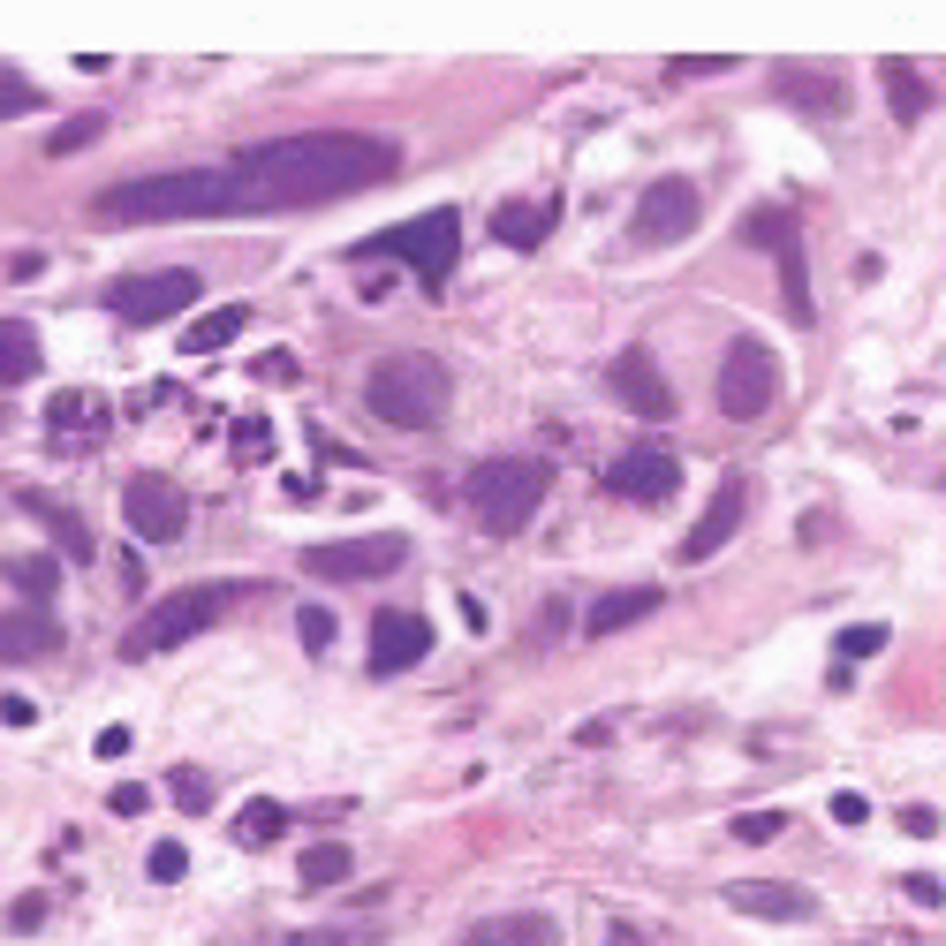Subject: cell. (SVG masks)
<instances>
[{
  "instance_id": "cell-1",
  "label": "cell",
  "mask_w": 946,
  "mask_h": 946,
  "mask_svg": "<svg viewBox=\"0 0 946 946\" xmlns=\"http://www.w3.org/2000/svg\"><path fill=\"white\" fill-rule=\"evenodd\" d=\"M235 167L258 182L265 213H296V205H326V197H356L401 174V144L364 130H303L281 144H251Z\"/></svg>"
},
{
  "instance_id": "cell-2",
  "label": "cell",
  "mask_w": 946,
  "mask_h": 946,
  "mask_svg": "<svg viewBox=\"0 0 946 946\" xmlns=\"http://www.w3.org/2000/svg\"><path fill=\"white\" fill-rule=\"evenodd\" d=\"M265 213L258 182L243 167H174V174H130L91 197L99 227H167V220H251Z\"/></svg>"
},
{
  "instance_id": "cell-3",
  "label": "cell",
  "mask_w": 946,
  "mask_h": 946,
  "mask_svg": "<svg viewBox=\"0 0 946 946\" xmlns=\"http://www.w3.org/2000/svg\"><path fill=\"white\" fill-rule=\"evenodd\" d=\"M447 401H455V379H447V364L425 356V348H394V356H379L364 372V409L394 431L447 425Z\"/></svg>"
},
{
  "instance_id": "cell-4",
  "label": "cell",
  "mask_w": 946,
  "mask_h": 946,
  "mask_svg": "<svg viewBox=\"0 0 946 946\" xmlns=\"http://www.w3.org/2000/svg\"><path fill=\"white\" fill-rule=\"evenodd\" d=\"M546 492H553V462L546 455H477L462 470V500H470V516L492 538H516L522 522L546 508Z\"/></svg>"
},
{
  "instance_id": "cell-5",
  "label": "cell",
  "mask_w": 946,
  "mask_h": 946,
  "mask_svg": "<svg viewBox=\"0 0 946 946\" xmlns=\"http://www.w3.org/2000/svg\"><path fill=\"white\" fill-rule=\"evenodd\" d=\"M227 606H235V591H227V583H182V591H167V599H152L144 613H136V629L122 637V659H160V651H182L190 637H205Z\"/></svg>"
},
{
  "instance_id": "cell-6",
  "label": "cell",
  "mask_w": 946,
  "mask_h": 946,
  "mask_svg": "<svg viewBox=\"0 0 946 946\" xmlns=\"http://www.w3.org/2000/svg\"><path fill=\"white\" fill-rule=\"evenodd\" d=\"M455 251H462V213H417L401 220V227H379V235H364L356 243V258H401L417 265V281H425L431 296L447 288V273H455Z\"/></svg>"
},
{
  "instance_id": "cell-7",
  "label": "cell",
  "mask_w": 946,
  "mask_h": 946,
  "mask_svg": "<svg viewBox=\"0 0 946 946\" xmlns=\"http://www.w3.org/2000/svg\"><path fill=\"white\" fill-rule=\"evenodd\" d=\"M712 394H720V417H734V425H757V417L780 401V356H773L765 342H750V334H742V342H728Z\"/></svg>"
},
{
  "instance_id": "cell-8",
  "label": "cell",
  "mask_w": 946,
  "mask_h": 946,
  "mask_svg": "<svg viewBox=\"0 0 946 946\" xmlns=\"http://www.w3.org/2000/svg\"><path fill=\"white\" fill-rule=\"evenodd\" d=\"M409 560V538L401 530H372V538H334V546H303V576L311 583H379Z\"/></svg>"
},
{
  "instance_id": "cell-9",
  "label": "cell",
  "mask_w": 946,
  "mask_h": 946,
  "mask_svg": "<svg viewBox=\"0 0 946 946\" xmlns=\"http://www.w3.org/2000/svg\"><path fill=\"white\" fill-rule=\"evenodd\" d=\"M742 235L757 243V251H773L780 265V296H787V318H803L811 326V251H803V220L787 213V205H757V213L742 220Z\"/></svg>"
},
{
  "instance_id": "cell-10",
  "label": "cell",
  "mask_w": 946,
  "mask_h": 946,
  "mask_svg": "<svg viewBox=\"0 0 946 946\" xmlns=\"http://www.w3.org/2000/svg\"><path fill=\"white\" fill-rule=\"evenodd\" d=\"M696 220H704L696 182H689V174H659L644 197H637L629 243H637V251H674V243H689V235H696Z\"/></svg>"
},
{
  "instance_id": "cell-11",
  "label": "cell",
  "mask_w": 946,
  "mask_h": 946,
  "mask_svg": "<svg viewBox=\"0 0 946 946\" xmlns=\"http://www.w3.org/2000/svg\"><path fill=\"white\" fill-rule=\"evenodd\" d=\"M197 303V273L190 265H160V273H122L114 288H106V311L122 318V326H160L174 311H190Z\"/></svg>"
},
{
  "instance_id": "cell-12",
  "label": "cell",
  "mask_w": 946,
  "mask_h": 946,
  "mask_svg": "<svg viewBox=\"0 0 946 946\" xmlns=\"http://www.w3.org/2000/svg\"><path fill=\"white\" fill-rule=\"evenodd\" d=\"M122 516H130V530L144 538V546H174L182 530H190V492L174 485V477H130L122 485Z\"/></svg>"
},
{
  "instance_id": "cell-13",
  "label": "cell",
  "mask_w": 946,
  "mask_h": 946,
  "mask_svg": "<svg viewBox=\"0 0 946 946\" xmlns=\"http://www.w3.org/2000/svg\"><path fill=\"white\" fill-rule=\"evenodd\" d=\"M606 394H613L629 417H644V425H667V417H674V387H667V372L651 364V348H621V356L606 364Z\"/></svg>"
},
{
  "instance_id": "cell-14",
  "label": "cell",
  "mask_w": 946,
  "mask_h": 946,
  "mask_svg": "<svg viewBox=\"0 0 946 946\" xmlns=\"http://www.w3.org/2000/svg\"><path fill=\"white\" fill-rule=\"evenodd\" d=\"M606 492H621V500H674L682 492L674 447H629V455H613L606 462Z\"/></svg>"
},
{
  "instance_id": "cell-15",
  "label": "cell",
  "mask_w": 946,
  "mask_h": 946,
  "mask_svg": "<svg viewBox=\"0 0 946 946\" xmlns=\"http://www.w3.org/2000/svg\"><path fill=\"white\" fill-rule=\"evenodd\" d=\"M728 908L734 916H757V924H811L817 894L811 886H787V878H734Z\"/></svg>"
},
{
  "instance_id": "cell-16",
  "label": "cell",
  "mask_w": 946,
  "mask_h": 946,
  "mask_svg": "<svg viewBox=\"0 0 946 946\" xmlns=\"http://www.w3.org/2000/svg\"><path fill=\"white\" fill-rule=\"evenodd\" d=\"M742 516H750V477L728 470V477H720V492H712V508H704V522L682 538V560H689V568H696V560H712L734 530H742Z\"/></svg>"
},
{
  "instance_id": "cell-17",
  "label": "cell",
  "mask_w": 946,
  "mask_h": 946,
  "mask_svg": "<svg viewBox=\"0 0 946 946\" xmlns=\"http://www.w3.org/2000/svg\"><path fill=\"white\" fill-rule=\"evenodd\" d=\"M431 651V621L425 613H379L372 621V674H401V667H417Z\"/></svg>"
},
{
  "instance_id": "cell-18",
  "label": "cell",
  "mask_w": 946,
  "mask_h": 946,
  "mask_svg": "<svg viewBox=\"0 0 946 946\" xmlns=\"http://www.w3.org/2000/svg\"><path fill=\"white\" fill-rule=\"evenodd\" d=\"M61 651V621L39 613V606H23V613H0V659L8 667H23V659H53Z\"/></svg>"
},
{
  "instance_id": "cell-19",
  "label": "cell",
  "mask_w": 946,
  "mask_h": 946,
  "mask_svg": "<svg viewBox=\"0 0 946 946\" xmlns=\"http://www.w3.org/2000/svg\"><path fill=\"white\" fill-rule=\"evenodd\" d=\"M553 916H538V908H516V916H485L462 932V946H553Z\"/></svg>"
},
{
  "instance_id": "cell-20",
  "label": "cell",
  "mask_w": 946,
  "mask_h": 946,
  "mask_svg": "<svg viewBox=\"0 0 946 946\" xmlns=\"http://www.w3.org/2000/svg\"><path fill=\"white\" fill-rule=\"evenodd\" d=\"M644 613H659V591H651V583L606 591V599H591V613H583V637H621V629L644 621Z\"/></svg>"
},
{
  "instance_id": "cell-21",
  "label": "cell",
  "mask_w": 946,
  "mask_h": 946,
  "mask_svg": "<svg viewBox=\"0 0 946 946\" xmlns=\"http://www.w3.org/2000/svg\"><path fill=\"white\" fill-rule=\"evenodd\" d=\"M45 431H53L61 447H77V439H106V401H99V394H53Z\"/></svg>"
},
{
  "instance_id": "cell-22",
  "label": "cell",
  "mask_w": 946,
  "mask_h": 946,
  "mask_svg": "<svg viewBox=\"0 0 946 946\" xmlns=\"http://www.w3.org/2000/svg\"><path fill=\"white\" fill-rule=\"evenodd\" d=\"M23 508H31V516L53 530V546H61L69 560H99V538H91V522L77 516V508H61V500H39V492H23Z\"/></svg>"
},
{
  "instance_id": "cell-23",
  "label": "cell",
  "mask_w": 946,
  "mask_h": 946,
  "mask_svg": "<svg viewBox=\"0 0 946 946\" xmlns=\"http://www.w3.org/2000/svg\"><path fill=\"white\" fill-rule=\"evenodd\" d=\"M23 379H39V326L0 318V387H23Z\"/></svg>"
},
{
  "instance_id": "cell-24",
  "label": "cell",
  "mask_w": 946,
  "mask_h": 946,
  "mask_svg": "<svg viewBox=\"0 0 946 946\" xmlns=\"http://www.w3.org/2000/svg\"><path fill=\"white\" fill-rule=\"evenodd\" d=\"M243 326H251V303H220V311H205V318L182 334V356H213V348H227Z\"/></svg>"
},
{
  "instance_id": "cell-25",
  "label": "cell",
  "mask_w": 946,
  "mask_h": 946,
  "mask_svg": "<svg viewBox=\"0 0 946 946\" xmlns=\"http://www.w3.org/2000/svg\"><path fill=\"white\" fill-rule=\"evenodd\" d=\"M878 84H886V99H894V122H924V106H932V91H924V77H916V61H878Z\"/></svg>"
},
{
  "instance_id": "cell-26",
  "label": "cell",
  "mask_w": 946,
  "mask_h": 946,
  "mask_svg": "<svg viewBox=\"0 0 946 946\" xmlns=\"http://www.w3.org/2000/svg\"><path fill=\"white\" fill-rule=\"evenodd\" d=\"M546 227H553V205H500V213H492V243H508V251H538V243H546Z\"/></svg>"
},
{
  "instance_id": "cell-27",
  "label": "cell",
  "mask_w": 946,
  "mask_h": 946,
  "mask_svg": "<svg viewBox=\"0 0 946 946\" xmlns=\"http://www.w3.org/2000/svg\"><path fill=\"white\" fill-rule=\"evenodd\" d=\"M0 576H8V583H16V591H23V599H53V591H61V560L53 553H16L8 560V568H0Z\"/></svg>"
},
{
  "instance_id": "cell-28",
  "label": "cell",
  "mask_w": 946,
  "mask_h": 946,
  "mask_svg": "<svg viewBox=\"0 0 946 946\" xmlns=\"http://www.w3.org/2000/svg\"><path fill=\"white\" fill-rule=\"evenodd\" d=\"M281 833H288V811H281V803H243V817H235V841H243V848H273V841H281Z\"/></svg>"
},
{
  "instance_id": "cell-29",
  "label": "cell",
  "mask_w": 946,
  "mask_h": 946,
  "mask_svg": "<svg viewBox=\"0 0 946 946\" xmlns=\"http://www.w3.org/2000/svg\"><path fill=\"white\" fill-rule=\"evenodd\" d=\"M348 871H356V863H348L342 841H318V848H303V856H296V878H303V886H342Z\"/></svg>"
},
{
  "instance_id": "cell-30",
  "label": "cell",
  "mask_w": 946,
  "mask_h": 946,
  "mask_svg": "<svg viewBox=\"0 0 946 946\" xmlns=\"http://www.w3.org/2000/svg\"><path fill=\"white\" fill-rule=\"evenodd\" d=\"M99 130H106L99 114H69V122H61V130L45 136L39 152H45V160H69V152H84V144H99Z\"/></svg>"
},
{
  "instance_id": "cell-31",
  "label": "cell",
  "mask_w": 946,
  "mask_h": 946,
  "mask_svg": "<svg viewBox=\"0 0 946 946\" xmlns=\"http://www.w3.org/2000/svg\"><path fill=\"white\" fill-rule=\"evenodd\" d=\"M167 787H174V803H182L190 817H197V811H213V773H205V765H174Z\"/></svg>"
},
{
  "instance_id": "cell-32",
  "label": "cell",
  "mask_w": 946,
  "mask_h": 946,
  "mask_svg": "<svg viewBox=\"0 0 946 946\" xmlns=\"http://www.w3.org/2000/svg\"><path fill=\"white\" fill-rule=\"evenodd\" d=\"M728 833L742 841V848H765V841H780V833H787V811H742Z\"/></svg>"
},
{
  "instance_id": "cell-33",
  "label": "cell",
  "mask_w": 946,
  "mask_h": 946,
  "mask_svg": "<svg viewBox=\"0 0 946 946\" xmlns=\"http://www.w3.org/2000/svg\"><path fill=\"white\" fill-rule=\"evenodd\" d=\"M45 106V91L39 84H23V77H0V122H16V114H39Z\"/></svg>"
},
{
  "instance_id": "cell-34",
  "label": "cell",
  "mask_w": 946,
  "mask_h": 946,
  "mask_svg": "<svg viewBox=\"0 0 946 946\" xmlns=\"http://www.w3.org/2000/svg\"><path fill=\"white\" fill-rule=\"evenodd\" d=\"M833 644H841V659H871V651H886V621H856V629H841Z\"/></svg>"
},
{
  "instance_id": "cell-35",
  "label": "cell",
  "mask_w": 946,
  "mask_h": 946,
  "mask_svg": "<svg viewBox=\"0 0 946 946\" xmlns=\"http://www.w3.org/2000/svg\"><path fill=\"white\" fill-rule=\"evenodd\" d=\"M296 637H303V651H326L334 644V613L326 606H296Z\"/></svg>"
},
{
  "instance_id": "cell-36",
  "label": "cell",
  "mask_w": 946,
  "mask_h": 946,
  "mask_svg": "<svg viewBox=\"0 0 946 946\" xmlns=\"http://www.w3.org/2000/svg\"><path fill=\"white\" fill-rule=\"evenodd\" d=\"M144 871H152V878H160V886H174V878H182V871H190V848H182V841H160V848H152V856H144Z\"/></svg>"
},
{
  "instance_id": "cell-37",
  "label": "cell",
  "mask_w": 946,
  "mask_h": 946,
  "mask_svg": "<svg viewBox=\"0 0 946 946\" xmlns=\"http://www.w3.org/2000/svg\"><path fill=\"white\" fill-rule=\"evenodd\" d=\"M251 372H258L265 387H288V379H296L303 364H296V356H288V348H265V356H258V364H251Z\"/></svg>"
},
{
  "instance_id": "cell-38",
  "label": "cell",
  "mask_w": 946,
  "mask_h": 946,
  "mask_svg": "<svg viewBox=\"0 0 946 946\" xmlns=\"http://www.w3.org/2000/svg\"><path fill=\"white\" fill-rule=\"evenodd\" d=\"M235 447H243V462H265V447H273L265 417H243V425H235Z\"/></svg>"
},
{
  "instance_id": "cell-39",
  "label": "cell",
  "mask_w": 946,
  "mask_h": 946,
  "mask_svg": "<svg viewBox=\"0 0 946 946\" xmlns=\"http://www.w3.org/2000/svg\"><path fill=\"white\" fill-rule=\"evenodd\" d=\"M734 61L728 53H704V61H696V53H682V61H667V77H728Z\"/></svg>"
},
{
  "instance_id": "cell-40",
  "label": "cell",
  "mask_w": 946,
  "mask_h": 946,
  "mask_svg": "<svg viewBox=\"0 0 946 946\" xmlns=\"http://www.w3.org/2000/svg\"><path fill=\"white\" fill-rule=\"evenodd\" d=\"M902 894H908L916 908H939V902H946V886L932 878V871H908V878H902Z\"/></svg>"
},
{
  "instance_id": "cell-41",
  "label": "cell",
  "mask_w": 946,
  "mask_h": 946,
  "mask_svg": "<svg viewBox=\"0 0 946 946\" xmlns=\"http://www.w3.org/2000/svg\"><path fill=\"white\" fill-rule=\"evenodd\" d=\"M144 803H152V795H144V787H136V780H122V787H114V795H106V811H114V817H136V811H144Z\"/></svg>"
},
{
  "instance_id": "cell-42",
  "label": "cell",
  "mask_w": 946,
  "mask_h": 946,
  "mask_svg": "<svg viewBox=\"0 0 946 946\" xmlns=\"http://www.w3.org/2000/svg\"><path fill=\"white\" fill-rule=\"evenodd\" d=\"M863 817H871V803H863L856 787H841V795H833V825H863Z\"/></svg>"
},
{
  "instance_id": "cell-43",
  "label": "cell",
  "mask_w": 946,
  "mask_h": 946,
  "mask_svg": "<svg viewBox=\"0 0 946 946\" xmlns=\"http://www.w3.org/2000/svg\"><path fill=\"white\" fill-rule=\"evenodd\" d=\"M8 924H16V932H39V924H45V902H39V894H23V902L8 908Z\"/></svg>"
},
{
  "instance_id": "cell-44",
  "label": "cell",
  "mask_w": 946,
  "mask_h": 946,
  "mask_svg": "<svg viewBox=\"0 0 946 946\" xmlns=\"http://www.w3.org/2000/svg\"><path fill=\"white\" fill-rule=\"evenodd\" d=\"M902 833H916V841H932V833H939V811H924V803H916V811H902Z\"/></svg>"
},
{
  "instance_id": "cell-45",
  "label": "cell",
  "mask_w": 946,
  "mask_h": 946,
  "mask_svg": "<svg viewBox=\"0 0 946 946\" xmlns=\"http://www.w3.org/2000/svg\"><path fill=\"white\" fill-rule=\"evenodd\" d=\"M0 720H8V728H31V720H39V704H31V696H8V704H0Z\"/></svg>"
},
{
  "instance_id": "cell-46",
  "label": "cell",
  "mask_w": 946,
  "mask_h": 946,
  "mask_svg": "<svg viewBox=\"0 0 946 946\" xmlns=\"http://www.w3.org/2000/svg\"><path fill=\"white\" fill-rule=\"evenodd\" d=\"M91 750H99V757H122V750H130V728H99Z\"/></svg>"
},
{
  "instance_id": "cell-47",
  "label": "cell",
  "mask_w": 946,
  "mask_h": 946,
  "mask_svg": "<svg viewBox=\"0 0 946 946\" xmlns=\"http://www.w3.org/2000/svg\"><path fill=\"white\" fill-rule=\"evenodd\" d=\"M296 946H348V932H303Z\"/></svg>"
}]
</instances>
